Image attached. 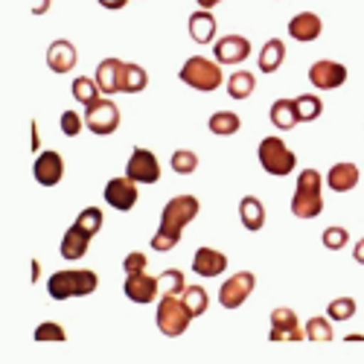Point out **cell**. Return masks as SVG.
Wrapping results in <instances>:
<instances>
[{
  "label": "cell",
  "mask_w": 364,
  "mask_h": 364,
  "mask_svg": "<svg viewBox=\"0 0 364 364\" xmlns=\"http://www.w3.org/2000/svg\"><path fill=\"white\" fill-rule=\"evenodd\" d=\"M73 97H76V102H82L85 108L90 105V102H97L100 100V94H102V90H100V85H97V79H87V76H79L76 82H73Z\"/></svg>",
  "instance_id": "cell-30"
},
{
  "label": "cell",
  "mask_w": 364,
  "mask_h": 364,
  "mask_svg": "<svg viewBox=\"0 0 364 364\" xmlns=\"http://www.w3.org/2000/svg\"><path fill=\"white\" fill-rule=\"evenodd\" d=\"M213 53H216L219 65H239L251 55V41L245 36H225V38L216 41Z\"/></svg>",
  "instance_id": "cell-14"
},
{
  "label": "cell",
  "mask_w": 364,
  "mask_h": 364,
  "mask_svg": "<svg viewBox=\"0 0 364 364\" xmlns=\"http://www.w3.org/2000/svg\"><path fill=\"white\" fill-rule=\"evenodd\" d=\"M239 219H242V225H245V230H251V233L262 230V225H265V207H262V201L257 196H245L239 201Z\"/></svg>",
  "instance_id": "cell-22"
},
{
  "label": "cell",
  "mask_w": 364,
  "mask_h": 364,
  "mask_svg": "<svg viewBox=\"0 0 364 364\" xmlns=\"http://www.w3.org/2000/svg\"><path fill=\"white\" fill-rule=\"evenodd\" d=\"M126 175L137 184H158L161 181V164L155 158V151L149 149H134L132 158H129V166H126Z\"/></svg>",
  "instance_id": "cell-9"
},
{
  "label": "cell",
  "mask_w": 364,
  "mask_h": 364,
  "mask_svg": "<svg viewBox=\"0 0 364 364\" xmlns=\"http://www.w3.org/2000/svg\"><path fill=\"white\" fill-rule=\"evenodd\" d=\"M50 4H53V0H33V6H29V12H33V15H44V12L50 9Z\"/></svg>",
  "instance_id": "cell-41"
},
{
  "label": "cell",
  "mask_w": 364,
  "mask_h": 364,
  "mask_svg": "<svg viewBox=\"0 0 364 364\" xmlns=\"http://www.w3.org/2000/svg\"><path fill=\"white\" fill-rule=\"evenodd\" d=\"M76 65H79V53H76V47L70 41L58 38V41H53L47 47V68L53 73H70Z\"/></svg>",
  "instance_id": "cell-16"
},
{
  "label": "cell",
  "mask_w": 364,
  "mask_h": 364,
  "mask_svg": "<svg viewBox=\"0 0 364 364\" xmlns=\"http://www.w3.org/2000/svg\"><path fill=\"white\" fill-rule=\"evenodd\" d=\"M216 29H219V23L210 15V9H198L190 15V38L196 44H210L216 38Z\"/></svg>",
  "instance_id": "cell-20"
},
{
  "label": "cell",
  "mask_w": 364,
  "mask_h": 364,
  "mask_svg": "<svg viewBox=\"0 0 364 364\" xmlns=\"http://www.w3.org/2000/svg\"><path fill=\"white\" fill-rule=\"evenodd\" d=\"M294 108H297V119H300V123H312V119L321 117L323 102L315 94H303V97H294Z\"/></svg>",
  "instance_id": "cell-29"
},
{
  "label": "cell",
  "mask_w": 364,
  "mask_h": 364,
  "mask_svg": "<svg viewBox=\"0 0 364 364\" xmlns=\"http://www.w3.org/2000/svg\"><path fill=\"white\" fill-rule=\"evenodd\" d=\"M228 268V257L216 248H198L193 257V271L198 277H219Z\"/></svg>",
  "instance_id": "cell-18"
},
{
  "label": "cell",
  "mask_w": 364,
  "mask_h": 364,
  "mask_svg": "<svg viewBox=\"0 0 364 364\" xmlns=\"http://www.w3.org/2000/svg\"><path fill=\"white\" fill-rule=\"evenodd\" d=\"M85 126L100 134V137H108L119 129V108L111 102V100H97L85 108Z\"/></svg>",
  "instance_id": "cell-7"
},
{
  "label": "cell",
  "mask_w": 364,
  "mask_h": 364,
  "mask_svg": "<svg viewBox=\"0 0 364 364\" xmlns=\"http://www.w3.org/2000/svg\"><path fill=\"white\" fill-rule=\"evenodd\" d=\"M358 178H361V172H358L355 164H336L326 175V184L336 193H350V190H355Z\"/></svg>",
  "instance_id": "cell-21"
},
{
  "label": "cell",
  "mask_w": 364,
  "mask_h": 364,
  "mask_svg": "<svg viewBox=\"0 0 364 364\" xmlns=\"http://www.w3.org/2000/svg\"><path fill=\"white\" fill-rule=\"evenodd\" d=\"M303 329H306V338L309 341H332V338H336L329 318H309V323L303 326Z\"/></svg>",
  "instance_id": "cell-33"
},
{
  "label": "cell",
  "mask_w": 364,
  "mask_h": 364,
  "mask_svg": "<svg viewBox=\"0 0 364 364\" xmlns=\"http://www.w3.org/2000/svg\"><path fill=\"white\" fill-rule=\"evenodd\" d=\"M158 280H161L164 294H184V289H187V283H184V271H178V268L164 271Z\"/></svg>",
  "instance_id": "cell-36"
},
{
  "label": "cell",
  "mask_w": 364,
  "mask_h": 364,
  "mask_svg": "<svg viewBox=\"0 0 364 364\" xmlns=\"http://www.w3.org/2000/svg\"><path fill=\"white\" fill-rule=\"evenodd\" d=\"M323 33V23L315 12H300L289 21V36L300 44H309V41H318Z\"/></svg>",
  "instance_id": "cell-17"
},
{
  "label": "cell",
  "mask_w": 364,
  "mask_h": 364,
  "mask_svg": "<svg viewBox=\"0 0 364 364\" xmlns=\"http://www.w3.org/2000/svg\"><path fill=\"white\" fill-rule=\"evenodd\" d=\"M254 286H257V277L251 274V271H239V274H233V277H228V280L222 283V289H219V303H222L225 309H239L242 303L251 297Z\"/></svg>",
  "instance_id": "cell-8"
},
{
  "label": "cell",
  "mask_w": 364,
  "mask_h": 364,
  "mask_svg": "<svg viewBox=\"0 0 364 364\" xmlns=\"http://www.w3.org/2000/svg\"><path fill=\"white\" fill-rule=\"evenodd\" d=\"M38 274H41V265H38V259H33V280H38Z\"/></svg>",
  "instance_id": "cell-46"
},
{
  "label": "cell",
  "mask_w": 364,
  "mask_h": 364,
  "mask_svg": "<svg viewBox=\"0 0 364 364\" xmlns=\"http://www.w3.org/2000/svg\"><path fill=\"white\" fill-rule=\"evenodd\" d=\"M172 169L178 175H193L198 169V155L193 149H178L175 155H172Z\"/></svg>",
  "instance_id": "cell-34"
},
{
  "label": "cell",
  "mask_w": 364,
  "mask_h": 364,
  "mask_svg": "<svg viewBox=\"0 0 364 364\" xmlns=\"http://www.w3.org/2000/svg\"><path fill=\"white\" fill-rule=\"evenodd\" d=\"M146 265H149V259H146V254H140V251H132V254L123 259L126 274H143Z\"/></svg>",
  "instance_id": "cell-40"
},
{
  "label": "cell",
  "mask_w": 364,
  "mask_h": 364,
  "mask_svg": "<svg viewBox=\"0 0 364 364\" xmlns=\"http://www.w3.org/2000/svg\"><path fill=\"white\" fill-rule=\"evenodd\" d=\"M123 291H126V297L132 300V303H151V300H158V294H161V280L158 277H149L146 271L143 274H126V286H123Z\"/></svg>",
  "instance_id": "cell-13"
},
{
  "label": "cell",
  "mask_w": 364,
  "mask_h": 364,
  "mask_svg": "<svg viewBox=\"0 0 364 364\" xmlns=\"http://www.w3.org/2000/svg\"><path fill=\"white\" fill-rule=\"evenodd\" d=\"M38 146H41V140H38V126L33 123V143H29V149H33V151H38Z\"/></svg>",
  "instance_id": "cell-45"
},
{
  "label": "cell",
  "mask_w": 364,
  "mask_h": 364,
  "mask_svg": "<svg viewBox=\"0 0 364 364\" xmlns=\"http://www.w3.org/2000/svg\"><path fill=\"white\" fill-rule=\"evenodd\" d=\"M82 126H85V117H79L76 111H65V114H62V132H65L68 137H76V134L82 132Z\"/></svg>",
  "instance_id": "cell-39"
},
{
  "label": "cell",
  "mask_w": 364,
  "mask_h": 364,
  "mask_svg": "<svg viewBox=\"0 0 364 364\" xmlns=\"http://www.w3.org/2000/svg\"><path fill=\"white\" fill-rule=\"evenodd\" d=\"M33 172H36V181L41 187H55L58 181L65 178V161L58 151H44V155L36 158Z\"/></svg>",
  "instance_id": "cell-15"
},
{
  "label": "cell",
  "mask_w": 364,
  "mask_h": 364,
  "mask_svg": "<svg viewBox=\"0 0 364 364\" xmlns=\"http://www.w3.org/2000/svg\"><path fill=\"white\" fill-rule=\"evenodd\" d=\"M100 286L97 271L90 268H65V271H55L47 280V294L53 300H70V297H87L94 294Z\"/></svg>",
  "instance_id": "cell-2"
},
{
  "label": "cell",
  "mask_w": 364,
  "mask_h": 364,
  "mask_svg": "<svg viewBox=\"0 0 364 364\" xmlns=\"http://www.w3.org/2000/svg\"><path fill=\"white\" fill-rule=\"evenodd\" d=\"M259 164L268 175H277V178H286L294 172L297 166V158L294 151L286 149V143L280 137H262L259 143Z\"/></svg>",
  "instance_id": "cell-6"
},
{
  "label": "cell",
  "mask_w": 364,
  "mask_h": 364,
  "mask_svg": "<svg viewBox=\"0 0 364 364\" xmlns=\"http://www.w3.org/2000/svg\"><path fill=\"white\" fill-rule=\"evenodd\" d=\"M123 68H126V62H119V58H105V62H100V68H97V85H100V90L105 97H111V94H119V82H123Z\"/></svg>",
  "instance_id": "cell-19"
},
{
  "label": "cell",
  "mask_w": 364,
  "mask_h": 364,
  "mask_svg": "<svg viewBox=\"0 0 364 364\" xmlns=\"http://www.w3.org/2000/svg\"><path fill=\"white\" fill-rule=\"evenodd\" d=\"M105 201L119 210V213H126L137 204V181H132L129 175H119V178H111L105 184Z\"/></svg>",
  "instance_id": "cell-11"
},
{
  "label": "cell",
  "mask_w": 364,
  "mask_h": 364,
  "mask_svg": "<svg viewBox=\"0 0 364 364\" xmlns=\"http://www.w3.org/2000/svg\"><path fill=\"white\" fill-rule=\"evenodd\" d=\"M355 300L353 297H336V300H332L329 303V306H326V315H329V321H350L353 315H355Z\"/></svg>",
  "instance_id": "cell-32"
},
{
  "label": "cell",
  "mask_w": 364,
  "mask_h": 364,
  "mask_svg": "<svg viewBox=\"0 0 364 364\" xmlns=\"http://www.w3.org/2000/svg\"><path fill=\"white\" fill-rule=\"evenodd\" d=\"M198 210H201V204H198L196 196L169 198L166 207H164V213H161V228H158L155 236H151V251H158V254L172 251L181 242V230L198 216Z\"/></svg>",
  "instance_id": "cell-1"
},
{
  "label": "cell",
  "mask_w": 364,
  "mask_h": 364,
  "mask_svg": "<svg viewBox=\"0 0 364 364\" xmlns=\"http://www.w3.org/2000/svg\"><path fill=\"white\" fill-rule=\"evenodd\" d=\"M76 225L94 239L97 233H100V228H102V210L100 207H87V210H82V216L76 219Z\"/></svg>",
  "instance_id": "cell-35"
},
{
  "label": "cell",
  "mask_w": 364,
  "mask_h": 364,
  "mask_svg": "<svg viewBox=\"0 0 364 364\" xmlns=\"http://www.w3.org/2000/svg\"><path fill=\"white\" fill-rule=\"evenodd\" d=\"M193 315L187 309V303L181 294H164L158 303V329L164 332L166 338H178L184 336L187 326H190Z\"/></svg>",
  "instance_id": "cell-5"
},
{
  "label": "cell",
  "mask_w": 364,
  "mask_h": 364,
  "mask_svg": "<svg viewBox=\"0 0 364 364\" xmlns=\"http://www.w3.org/2000/svg\"><path fill=\"white\" fill-rule=\"evenodd\" d=\"M271 123H274L280 132H291L300 119H297V108L294 100H277L271 105Z\"/></svg>",
  "instance_id": "cell-25"
},
{
  "label": "cell",
  "mask_w": 364,
  "mask_h": 364,
  "mask_svg": "<svg viewBox=\"0 0 364 364\" xmlns=\"http://www.w3.org/2000/svg\"><path fill=\"white\" fill-rule=\"evenodd\" d=\"M283 62H286V44L280 38H271L259 53V70L262 73H277Z\"/></svg>",
  "instance_id": "cell-24"
},
{
  "label": "cell",
  "mask_w": 364,
  "mask_h": 364,
  "mask_svg": "<svg viewBox=\"0 0 364 364\" xmlns=\"http://www.w3.org/2000/svg\"><path fill=\"white\" fill-rule=\"evenodd\" d=\"M87 245H90V236L79 225H70L68 233H65V239H62V257L70 259V262L73 259H82L87 254Z\"/></svg>",
  "instance_id": "cell-23"
},
{
  "label": "cell",
  "mask_w": 364,
  "mask_h": 364,
  "mask_svg": "<svg viewBox=\"0 0 364 364\" xmlns=\"http://www.w3.org/2000/svg\"><path fill=\"white\" fill-rule=\"evenodd\" d=\"M97 4H100V6H105V9H123V6L129 4V0H97Z\"/></svg>",
  "instance_id": "cell-42"
},
{
  "label": "cell",
  "mask_w": 364,
  "mask_h": 364,
  "mask_svg": "<svg viewBox=\"0 0 364 364\" xmlns=\"http://www.w3.org/2000/svg\"><path fill=\"white\" fill-rule=\"evenodd\" d=\"M309 82L318 87V90H336L347 82V68L332 62V58H321L309 68Z\"/></svg>",
  "instance_id": "cell-12"
},
{
  "label": "cell",
  "mask_w": 364,
  "mask_h": 364,
  "mask_svg": "<svg viewBox=\"0 0 364 364\" xmlns=\"http://www.w3.org/2000/svg\"><path fill=\"white\" fill-rule=\"evenodd\" d=\"M196 4H198L201 9H213V6H219V4H225V0H196Z\"/></svg>",
  "instance_id": "cell-44"
},
{
  "label": "cell",
  "mask_w": 364,
  "mask_h": 364,
  "mask_svg": "<svg viewBox=\"0 0 364 364\" xmlns=\"http://www.w3.org/2000/svg\"><path fill=\"white\" fill-rule=\"evenodd\" d=\"M181 297H184V303H187V309H190L193 318H201L207 312V306H210V297H207V291L201 286H187Z\"/></svg>",
  "instance_id": "cell-31"
},
{
  "label": "cell",
  "mask_w": 364,
  "mask_h": 364,
  "mask_svg": "<svg viewBox=\"0 0 364 364\" xmlns=\"http://www.w3.org/2000/svg\"><path fill=\"white\" fill-rule=\"evenodd\" d=\"M207 129L213 132L216 137H230V134H236V132L242 129V119H239L233 111H216L213 117H210Z\"/></svg>",
  "instance_id": "cell-26"
},
{
  "label": "cell",
  "mask_w": 364,
  "mask_h": 364,
  "mask_svg": "<svg viewBox=\"0 0 364 364\" xmlns=\"http://www.w3.org/2000/svg\"><path fill=\"white\" fill-rule=\"evenodd\" d=\"M353 259H355L358 265H364V239H361V242H355V251H353Z\"/></svg>",
  "instance_id": "cell-43"
},
{
  "label": "cell",
  "mask_w": 364,
  "mask_h": 364,
  "mask_svg": "<svg viewBox=\"0 0 364 364\" xmlns=\"http://www.w3.org/2000/svg\"><path fill=\"white\" fill-rule=\"evenodd\" d=\"M347 242H350V233L344 228H326L323 230V248H329V251L347 248Z\"/></svg>",
  "instance_id": "cell-37"
},
{
  "label": "cell",
  "mask_w": 364,
  "mask_h": 364,
  "mask_svg": "<svg viewBox=\"0 0 364 364\" xmlns=\"http://www.w3.org/2000/svg\"><path fill=\"white\" fill-rule=\"evenodd\" d=\"M146 85H149V73L140 65L123 68V82H119V90H123V94H140V90H146Z\"/></svg>",
  "instance_id": "cell-28"
},
{
  "label": "cell",
  "mask_w": 364,
  "mask_h": 364,
  "mask_svg": "<svg viewBox=\"0 0 364 364\" xmlns=\"http://www.w3.org/2000/svg\"><path fill=\"white\" fill-rule=\"evenodd\" d=\"M178 76H181V82H184V85H190L193 90H201V94L219 90V85H222V79H225L219 62H213V58H204V55L187 58Z\"/></svg>",
  "instance_id": "cell-4"
},
{
  "label": "cell",
  "mask_w": 364,
  "mask_h": 364,
  "mask_svg": "<svg viewBox=\"0 0 364 364\" xmlns=\"http://www.w3.org/2000/svg\"><path fill=\"white\" fill-rule=\"evenodd\" d=\"M68 336H65V329L58 326V323H41L38 329H36V341H65Z\"/></svg>",
  "instance_id": "cell-38"
},
{
  "label": "cell",
  "mask_w": 364,
  "mask_h": 364,
  "mask_svg": "<svg viewBox=\"0 0 364 364\" xmlns=\"http://www.w3.org/2000/svg\"><path fill=\"white\" fill-rule=\"evenodd\" d=\"M254 87H257L254 73H248V70L230 73V79H228V97L230 100H248L254 94Z\"/></svg>",
  "instance_id": "cell-27"
},
{
  "label": "cell",
  "mask_w": 364,
  "mask_h": 364,
  "mask_svg": "<svg viewBox=\"0 0 364 364\" xmlns=\"http://www.w3.org/2000/svg\"><path fill=\"white\" fill-rule=\"evenodd\" d=\"M268 338L280 344V341H303L306 338V329H300V321L291 309L280 306L271 312V332H268Z\"/></svg>",
  "instance_id": "cell-10"
},
{
  "label": "cell",
  "mask_w": 364,
  "mask_h": 364,
  "mask_svg": "<svg viewBox=\"0 0 364 364\" xmlns=\"http://www.w3.org/2000/svg\"><path fill=\"white\" fill-rule=\"evenodd\" d=\"M323 210V196H321V172L318 169H303L297 175V187L291 198V213L297 219H318Z\"/></svg>",
  "instance_id": "cell-3"
}]
</instances>
